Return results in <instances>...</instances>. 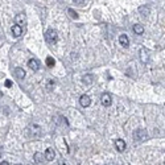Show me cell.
Here are the masks:
<instances>
[{"mask_svg": "<svg viewBox=\"0 0 165 165\" xmlns=\"http://www.w3.org/2000/svg\"><path fill=\"white\" fill-rule=\"evenodd\" d=\"M57 32L54 29H48L46 30V33H45V40H46V42H49V44H54V42H57Z\"/></svg>", "mask_w": 165, "mask_h": 165, "instance_id": "1", "label": "cell"}, {"mask_svg": "<svg viewBox=\"0 0 165 165\" xmlns=\"http://www.w3.org/2000/svg\"><path fill=\"white\" fill-rule=\"evenodd\" d=\"M147 137H148V135H147V132L144 130H136L133 132V139L136 141H144L147 140Z\"/></svg>", "mask_w": 165, "mask_h": 165, "instance_id": "2", "label": "cell"}, {"mask_svg": "<svg viewBox=\"0 0 165 165\" xmlns=\"http://www.w3.org/2000/svg\"><path fill=\"white\" fill-rule=\"evenodd\" d=\"M101 102H102V104H103L104 107L111 106V103H112V98H111V95H110L108 93L102 94V96H101Z\"/></svg>", "mask_w": 165, "mask_h": 165, "instance_id": "3", "label": "cell"}, {"mask_svg": "<svg viewBox=\"0 0 165 165\" xmlns=\"http://www.w3.org/2000/svg\"><path fill=\"white\" fill-rule=\"evenodd\" d=\"M149 56H151V53H149V50L147 48H141L140 49V59H141V62L147 64V62L149 61Z\"/></svg>", "mask_w": 165, "mask_h": 165, "instance_id": "4", "label": "cell"}, {"mask_svg": "<svg viewBox=\"0 0 165 165\" xmlns=\"http://www.w3.org/2000/svg\"><path fill=\"white\" fill-rule=\"evenodd\" d=\"M15 24L20 25V27H24V25L27 24V19H25V15H24V13L16 15V17H15Z\"/></svg>", "mask_w": 165, "mask_h": 165, "instance_id": "5", "label": "cell"}, {"mask_svg": "<svg viewBox=\"0 0 165 165\" xmlns=\"http://www.w3.org/2000/svg\"><path fill=\"white\" fill-rule=\"evenodd\" d=\"M79 103H81V106H82V107H89V106H90V103H91L90 96H89L87 94H83V95H81Z\"/></svg>", "mask_w": 165, "mask_h": 165, "instance_id": "6", "label": "cell"}, {"mask_svg": "<svg viewBox=\"0 0 165 165\" xmlns=\"http://www.w3.org/2000/svg\"><path fill=\"white\" fill-rule=\"evenodd\" d=\"M44 154H45V160H46V161H53V160L56 159V152H54L53 148H48Z\"/></svg>", "mask_w": 165, "mask_h": 165, "instance_id": "7", "label": "cell"}, {"mask_svg": "<svg viewBox=\"0 0 165 165\" xmlns=\"http://www.w3.org/2000/svg\"><path fill=\"white\" fill-rule=\"evenodd\" d=\"M28 66L30 67L32 70H38L40 69V61L38 59H35V58H32V59H29V62H28Z\"/></svg>", "mask_w": 165, "mask_h": 165, "instance_id": "8", "label": "cell"}, {"mask_svg": "<svg viewBox=\"0 0 165 165\" xmlns=\"http://www.w3.org/2000/svg\"><path fill=\"white\" fill-rule=\"evenodd\" d=\"M115 148H116L119 152H123L125 149V141L122 140V139H118V140H115Z\"/></svg>", "mask_w": 165, "mask_h": 165, "instance_id": "9", "label": "cell"}, {"mask_svg": "<svg viewBox=\"0 0 165 165\" xmlns=\"http://www.w3.org/2000/svg\"><path fill=\"white\" fill-rule=\"evenodd\" d=\"M12 35H13L15 37H20V36L23 35V27L15 24L13 27H12Z\"/></svg>", "mask_w": 165, "mask_h": 165, "instance_id": "10", "label": "cell"}, {"mask_svg": "<svg viewBox=\"0 0 165 165\" xmlns=\"http://www.w3.org/2000/svg\"><path fill=\"white\" fill-rule=\"evenodd\" d=\"M119 44L122 46H124V48H127L128 45H130V38H128L127 35H120L119 36Z\"/></svg>", "mask_w": 165, "mask_h": 165, "instance_id": "11", "label": "cell"}, {"mask_svg": "<svg viewBox=\"0 0 165 165\" xmlns=\"http://www.w3.org/2000/svg\"><path fill=\"white\" fill-rule=\"evenodd\" d=\"M13 73H15V75H16V78H19V79H24L25 78V72L21 67H16V69L13 70Z\"/></svg>", "mask_w": 165, "mask_h": 165, "instance_id": "12", "label": "cell"}, {"mask_svg": "<svg viewBox=\"0 0 165 165\" xmlns=\"http://www.w3.org/2000/svg\"><path fill=\"white\" fill-rule=\"evenodd\" d=\"M35 162H37V164H42L44 160H45V154L40 153V152H37V153H35Z\"/></svg>", "mask_w": 165, "mask_h": 165, "instance_id": "13", "label": "cell"}, {"mask_svg": "<svg viewBox=\"0 0 165 165\" xmlns=\"http://www.w3.org/2000/svg\"><path fill=\"white\" fill-rule=\"evenodd\" d=\"M133 32H135L136 35H143V33H144V28H143V25H140V24H135V25H133Z\"/></svg>", "mask_w": 165, "mask_h": 165, "instance_id": "14", "label": "cell"}, {"mask_svg": "<svg viewBox=\"0 0 165 165\" xmlns=\"http://www.w3.org/2000/svg\"><path fill=\"white\" fill-rule=\"evenodd\" d=\"M82 82L85 83V85H91V83H93V75H91V74L83 75V78H82Z\"/></svg>", "mask_w": 165, "mask_h": 165, "instance_id": "15", "label": "cell"}, {"mask_svg": "<svg viewBox=\"0 0 165 165\" xmlns=\"http://www.w3.org/2000/svg\"><path fill=\"white\" fill-rule=\"evenodd\" d=\"M46 65H48L49 67H53L54 65H56V61H54L53 57H48V58H46Z\"/></svg>", "mask_w": 165, "mask_h": 165, "instance_id": "16", "label": "cell"}, {"mask_svg": "<svg viewBox=\"0 0 165 165\" xmlns=\"http://www.w3.org/2000/svg\"><path fill=\"white\" fill-rule=\"evenodd\" d=\"M67 13L70 15V17H72V19H78V15H77V12H75L74 9L69 8V9H67Z\"/></svg>", "mask_w": 165, "mask_h": 165, "instance_id": "17", "label": "cell"}, {"mask_svg": "<svg viewBox=\"0 0 165 165\" xmlns=\"http://www.w3.org/2000/svg\"><path fill=\"white\" fill-rule=\"evenodd\" d=\"M139 12H141L143 16H147V15L149 13V8H147V7H141V8H139Z\"/></svg>", "mask_w": 165, "mask_h": 165, "instance_id": "18", "label": "cell"}, {"mask_svg": "<svg viewBox=\"0 0 165 165\" xmlns=\"http://www.w3.org/2000/svg\"><path fill=\"white\" fill-rule=\"evenodd\" d=\"M6 86H7V87H11V86H12V82H11L9 79H7V81H6Z\"/></svg>", "mask_w": 165, "mask_h": 165, "instance_id": "19", "label": "cell"}, {"mask_svg": "<svg viewBox=\"0 0 165 165\" xmlns=\"http://www.w3.org/2000/svg\"><path fill=\"white\" fill-rule=\"evenodd\" d=\"M53 81H49V82H48V87H49V90H52V86H53Z\"/></svg>", "mask_w": 165, "mask_h": 165, "instance_id": "20", "label": "cell"}, {"mask_svg": "<svg viewBox=\"0 0 165 165\" xmlns=\"http://www.w3.org/2000/svg\"><path fill=\"white\" fill-rule=\"evenodd\" d=\"M73 1H74V3H77V4H81L83 0H73Z\"/></svg>", "mask_w": 165, "mask_h": 165, "instance_id": "21", "label": "cell"}]
</instances>
